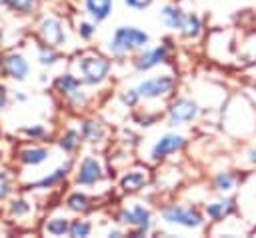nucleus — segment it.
Listing matches in <instances>:
<instances>
[{
    "instance_id": "f257e3e1",
    "label": "nucleus",
    "mask_w": 256,
    "mask_h": 238,
    "mask_svg": "<svg viewBox=\"0 0 256 238\" xmlns=\"http://www.w3.org/2000/svg\"><path fill=\"white\" fill-rule=\"evenodd\" d=\"M148 42V36L138 30V28H118L112 36V42H110V50L112 54H126L130 50H136V48H142L144 44Z\"/></svg>"
},
{
    "instance_id": "f03ea898",
    "label": "nucleus",
    "mask_w": 256,
    "mask_h": 238,
    "mask_svg": "<svg viewBox=\"0 0 256 238\" xmlns=\"http://www.w3.org/2000/svg\"><path fill=\"white\" fill-rule=\"evenodd\" d=\"M174 86V80L170 76H156V78H150V80H144L136 92L138 96H144V98H158V96H164L166 92H170Z\"/></svg>"
},
{
    "instance_id": "7ed1b4c3",
    "label": "nucleus",
    "mask_w": 256,
    "mask_h": 238,
    "mask_svg": "<svg viewBox=\"0 0 256 238\" xmlns=\"http://www.w3.org/2000/svg\"><path fill=\"white\" fill-rule=\"evenodd\" d=\"M162 216H164V220H168L172 224H182V226H188V228H196V226L202 224V218H200L198 212L182 208V206H168L162 212Z\"/></svg>"
},
{
    "instance_id": "20e7f679",
    "label": "nucleus",
    "mask_w": 256,
    "mask_h": 238,
    "mask_svg": "<svg viewBox=\"0 0 256 238\" xmlns=\"http://www.w3.org/2000/svg\"><path fill=\"white\" fill-rule=\"evenodd\" d=\"M108 68H110V64L104 58H84V60H80V70L84 74V82H88V84L100 82L108 74Z\"/></svg>"
},
{
    "instance_id": "39448f33",
    "label": "nucleus",
    "mask_w": 256,
    "mask_h": 238,
    "mask_svg": "<svg viewBox=\"0 0 256 238\" xmlns=\"http://www.w3.org/2000/svg\"><path fill=\"white\" fill-rule=\"evenodd\" d=\"M198 114V106L188 100V98H180L170 106V122L172 124H180V122H188Z\"/></svg>"
},
{
    "instance_id": "423d86ee",
    "label": "nucleus",
    "mask_w": 256,
    "mask_h": 238,
    "mask_svg": "<svg viewBox=\"0 0 256 238\" xmlns=\"http://www.w3.org/2000/svg\"><path fill=\"white\" fill-rule=\"evenodd\" d=\"M182 146H184V138H182V136L168 134V136H164V138L154 146V150H152V158H154V160H160V158H164L166 154L176 152V150L182 148Z\"/></svg>"
},
{
    "instance_id": "0eeeda50",
    "label": "nucleus",
    "mask_w": 256,
    "mask_h": 238,
    "mask_svg": "<svg viewBox=\"0 0 256 238\" xmlns=\"http://www.w3.org/2000/svg\"><path fill=\"white\" fill-rule=\"evenodd\" d=\"M102 176V170H100V164L94 160V158H86L80 166V172H78V182L80 184H94L96 180H100Z\"/></svg>"
},
{
    "instance_id": "6e6552de",
    "label": "nucleus",
    "mask_w": 256,
    "mask_h": 238,
    "mask_svg": "<svg viewBox=\"0 0 256 238\" xmlns=\"http://www.w3.org/2000/svg\"><path fill=\"white\" fill-rule=\"evenodd\" d=\"M120 220L126 222V224H134V226H140L142 230H146L148 224H150V214L142 206H134L132 210H124L120 214Z\"/></svg>"
},
{
    "instance_id": "1a4fd4ad",
    "label": "nucleus",
    "mask_w": 256,
    "mask_h": 238,
    "mask_svg": "<svg viewBox=\"0 0 256 238\" xmlns=\"http://www.w3.org/2000/svg\"><path fill=\"white\" fill-rule=\"evenodd\" d=\"M42 36L46 38L48 44H56V46L64 44V32H62V26H60V22L54 20V18H48V20L42 22Z\"/></svg>"
},
{
    "instance_id": "9d476101",
    "label": "nucleus",
    "mask_w": 256,
    "mask_h": 238,
    "mask_svg": "<svg viewBox=\"0 0 256 238\" xmlns=\"http://www.w3.org/2000/svg\"><path fill=\"white\" fill-rule=\"evenodd\" d=\"M4 70H6L12 78L22 80V78L28 74V64H26V60H24L22 56L12 54V56H8V58L4 60Z\"/></svg>"
},
{
    "instance_id": "9b49d317",
    "label": "nucleus",
    "mask_w": 256,
    "mask_h": 238,
    "mask_svg": "<svg viewBox=\"0 0 256 238\" xmlns=\"http://www.w3.org/2000/svg\"><path fill=\"white\" fill-rule=\"evenodd\" d=\"M164 58H166V48H164V46L154 48V50H148V52H144V54L136 60V68H140V70H148V68L160 64Z\"/></svg>"
},
{
    "instance_id": "f8f14e48",
    "label": "nucleus",
    "mask_w": 256,
    "mask_h": 238,
    "mask_svg": "<svg viewBox=\"0 0 256 238\" xmlns=\"http://www.w3.org/2000/svg\"><path fill=\"white\" fill-rule=\"evenodd\" d=\"M86 8L96 20H104L112 10V0H86Z\"/></svg>"
},
{
    "instance_id": "ddd939ff",
    "label": "nucleus",
    "mask_w": 256,
    "mask_h": 238,
    "mask_svg": "<svg viewBox=\"0 0 256 238\" xmlns=\"http://www.w3.org/2000/svg\"><path fill=\"white\" fill-rule=\"evenodd\" d=\"M144 182H146V174H142V172H128L122 178V188L126 192H134V190L142 188Z\"/></svg>"
},
{
    "instance_id": "4468645a",
    "label": "nucleus",
    "mask_w": 256,
    "mask_h": 238,
    "mask_svg": "<svg viewBox=\"0 0 256 238\" xmlns=\"http://www.w3.org/2000/svg\"><path fill=\"white\" fill-rule=\"evenodd\" d=\"M162 16H164V20H166V24H168L170 28H180V30H182L186 16H184L180 10H176V8H172V6H166L164 12H162Z\"/></svg>"
},
{
    "instance_id": "2eb2a0df",
    "label": "nucleus",
    "mask_w": 256,
    "mask_h": 238,
    "mask_svg": "<svg viewBox=\"0 0 256 238\" xmlns=\"http://www.w3.org/2000/svg\"><path fill=\"white\" fill-rule=\"evenodd\" d=\"M230 210H232V200H220V202H214V204H210V206L206 208L208 216H210V218H214V220L224 218Z\"/></svg>"
},
{
    "instance_id": "dca6fc26",
    "label": "nucleus",
    "mask_w": 256,
    "mask_h": 238,
    "mask_svg": "<svg viewBox=\"0 0 256 238\" xmlns=\"http://www.w3.org/2000/svg\"><path fill=\"white\" fill-rule=\"evenodd\" d=\"M46 156H48V152L44 148H28V150L22 152V162H26V164H40V162L46 160Z\"/></svg>"
},
{
    "instance_id": "f3484780",
    "label": "nucleus",
    "mask_w": 256,
    "mask_h": 238,
    "mask_svg": "<svg viewBox=\"0 0 256 238\" xmlns=\"http://www.w3.org/2000/svg\"><path fill=\"white\" fill-rule=\"evenodd\" d=\"M182 30H184V34H186L188 38L198 36V32H200V20H198V16H194V14L186 16V18H184V26H182Z\"/></svg>"
},
{
    "instance_id": "a211bd4d",
    "label": "nucleus",
    "mask_w": 256,
    "mask_h": 238,
    "mask_svg": "<svg viewBox=\"0 0 256 238\" xmlns=\"http://www.w3.org/2000/svg\"><path fill=\"white\" fill-rule=\"evenodd\" d=\"M56 86H58L60 92L72 94V92H76V88H78V80H76L74 76H60V78L56 80Z\"/></svg>"
},
{
    "instance_id": "6ab92c4d",
    "label": "nucleus",
    "mask_w": 256,
    "mask_h": 238,
    "mask_svg": "<svg viewBox=\"0 0 256 238\" xmlns=\"http://www.w3.org/2000/svg\"><path fill=\"white\" fill-rule=\"evenodd\" d=\"M82 134H84L88 140H100L102 134H104V130H102V126H100L98 122H84Z\"/></svg>"
},
{
    "instance_id": "aec40b11",
    "label": "nucleus",
    "mask_w": 256,
    "mask_h": 238,
    "mask_svg": "<svg viewBox=\"0 0 256 238\" xmlns=\"http://www.w3.org/2000/svg\"><path fill=\"white\" fill-rule=\"evenodd\" d=\"M68 168H70V162H66L64 166H60L58 170H54V174H50V176H46L44 180H40V182H38V186H52V184H56L60 178H64V176H66Z\"/></svg>"
},
{
    "instance_id": "412c9836",
    "label": "nucleus",
    "mask_w": 256,
    "mask_h": 238,
    "mask_svg": "<svg viewBox=\"0 0 256 238\" xmlns=\"http://www.w3.org/2000/svg\"><path fill=\"white\" fill-rule=\"evenodd\" d=\"M46 230H48L50 234H54V236H62L64 232H68V230H70V226H68V222H66L64 218H54V220H50V222H48Z\"/></svg>"
},
{
    "instance_id": "4be33fe9",
    "label": "nucleus",
    "mask_w": 256,
    "mask_h": 238,
    "mask_svg": "<svg viewBox=\"0 0 256 238\" xmlns=\"http://www.w3.org/2000/svg\"><path fill=\"white\" fill-rule=\"evenodd\" d=\"M66 204H68L70 210L80 212V210H86L88 208V198L82 196V194H72V196H68V202Z\"/></svg>"
},
{
    "instance_id": "5701e85b",
    "label": "nucleus",
    "mask_w": 256,
    "mask_h": 238,
    "mask_svg": "<svg viewBox=\"0 0 256 238\" xmlns=\"http://www.w3.org/2000/svg\"><path fill=\"white\" fill-rule=\"evenodd\" d=\"M234 184H236V178L228 172H222V174L216 176V188L218 190H232Z\"/></svg>"
},
{
    "instance_id": "b1692460",
    "label": "nucleus",
    "mask_w": 256,
    "mask_h": 238,
    "mask_svg": "<svg viewBox=\"0 0 256 238\" xmlns=\"http://www.w3.org/2000/svg\"><path fill=\"white\" fill-rule=\"evenodd\" d=\"M88 232H90V224H88V222L76 220V222H72V226H70V234H72V236H88Z\"/></svg>"
},
{
    "instance_id": "393cba45",
    "label": "nucleus",
    "mask_w": 256,
    "mask_h": 238,
    "mask_svg": "<svg viewBox=\"0 0 256 238\" xmlns=\"http://www.w3.org/2000/svg\"><path fill=\"white\" fill-rule=\"evenodd\" d=\"M76 144H78V132H74V130H70V132L62 138V142H60V146H62L64 150H72Z\"/></svg>"
},
{
    "instance_id": "a878e982",
    "label": "nucleus",
    "mask_w": 256,
    "mask_h": 238,
    "mask_svg": "<svg viewBox=\"0 0 256 238\" xmlns=\"http://www.w3.org/2000/svg\"><path fill=\"white\" fill-rule=\"evenodd\" d=\"M6 4H10L12 8L20 10V12H28L34 4V0H6Z\"/></svg>"
},
{
    "instance_id": "bb28decb",
    "label": "nucleus",
    "mask_w": 256,
    "mask_h": 238,
    "mask_svg": "<svg viewBox=\"0 0 256 238\" xmlns=\"http://www.w3.org/2000/svg\"><path fill=\"white\" fill-rule=\"evenodd\" d=\"M28 210H30V206H28V202H24V200H16V202H12V206H10V212L16 214V216L26 214Z\"/></svg>"
},
{
    "instance_id": "cd10ccee",
    "label": "nucleus",
    "mask_w": 256,
    "mask_h": 238,
    "mask_svg": "<svg viewBox=\"0 0 256 238\" xmlns=\"http://www.w3.org/2000/svg\"><path fill=\"white\" fill-rule=\"evenodd\" d=\"M54 60H56L54 52H52V50H46V48H42V52H40V62H42V64H52Z\"/></svg>"
},
{
    "instance_id": "c85d7f7f",
    "label": "nucleus",
    "mask_w": 256,
    "mask_h": 238,
    "mask_svg": "<svg viewBox=\"0 0 256 238\" xmlns=\"http://www.w3.org/2000/svg\"><path fill=\"white\" fill-rule=\"evenodd\" d=\"M138 98H140V96H138V92H136V90H128L126 94H122V102H124V104H128V106H132Z\"/></svg>"
},
{
    "instance_id": "c756f323",
    "label": "nucleus",
    "mask_w": 256,
    "mask_h": 238,
    "mask_svg": "<svg viewBox=\"0 0 256 238\" xmlns=\"http://www.w3.org/2000/svg\"><path fill=\"white\" fill-rule=\"evenodd\" d=\"M8 192H10L8 178H6L4 174H0V200H2V198H6V196H8Z\"/></svg>"
},
{
    "instance_id": "7c9ffc66",
    "label": "nucleus",
    "mask_w": 256,
    "mask_h": 238,
    "mask_svg": "<svg viewBox=\"0 0 256 238\" xmlns=\"http://www.w3.org/2000/svg\"><path fill=\"white\" fill-rule=\"evenodd\" d=\"M150 2L152 0H126V4L132 6V8H146Z\"/></svg>"
},
{
    "instance_id": "2f4dec72",
    "label": "nucleus",
    "mask_w": 256,
    "mask_h": 238,
    "mask_svg": "<svg viewBox=\"0 0 256 238\" xmlns=\"http://www.w3.org/2000/svg\"><path fill=\"white\" fill-rule=\"evenodd\" d=\"M92 32H94V28H92L90 24H86V22H84V24H80V34H82L84 38H90V36H92Z\"/></svg>"
},
{
    "instance_id": "473e14b6",
    "label": "nucleus",
    "mask_w": 256,
    "mask_h": 238,
    "mask_svg": "<svg viewBox=\"0 0 256 238\" xmlns=\"http://www.w3.org/2000/svg\"><path fill=\"white\" fill-rule=\"evenodd\" d=\"M26 134H30V136H42V134H44V130H42V128H28V130H26Z\"/></svg>"
},
{
    "instance_id": "72a5a7b5",
    "label": "nucleus",
    "mask_w": 256,
    "mask_h": 238,
    "mask_svg": "<svg viewBox=\"0 0 256 238\" xmlns=\"http://www.w3.org/2000/svg\"><path fill=\"white\" fill-rule=\"evenodd\" d=\"M4 104H6V90L0 86V108H2Z\"/></svg>"
},
{
    "instance_id": "f704fd0d",
    "label": "nucleus",
    "mask_w": 256,
    "mask_h": 238,
    "mask_svg": "<svg viewBox=\"0 0 256 238\" xmlns=\"http://www.w3.org/2000/svg\"><path fill=\"white\" fill-rule=\"evenodd\" d=\"M250 160H252V162H256V148L250 152Z\"/></svg>"
}]
</instances>
